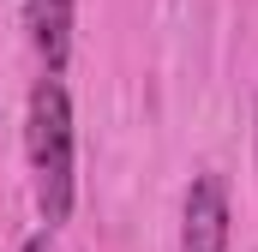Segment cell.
Listing matches in <instances>:
<instances>
[{
    "mask_svg": "<svg viewBox=\"0 0 258 252\" xmlns=\"http://www.w3.org/2000/svg\"><path fill=\"white\" fill-rule=\"evenodd\" d=\"M24 150H30V180H36V210L48 228L72 222V96H66L60 72H42L30 90V114H24Z\"/></svg>",
    "mask_w": 258,
    "mask_h": 252,
    "instance_id": "obj_1",
    "label": "cell"
},
{
    "mask_svg": "<svg viewBox=\"0 0 258 252\" xmlns=\"http://www.w3.org/2000/svg\"><path fill=\"white\" fill-rule=\"evenodd\" d=\"M180 252H228V186H222V174H198L186 186Z\"/></svg>",
    "mask_w": 258,
    "mask_h": 252,
    "instance_id": "obj_2",
    "label": "cell"
},
{
    "mask_svg": "<svg viewBox=\"0 0 258 252\" xmlns=\"http://www.w3.org/2000/svg\"><path fill=\"white\" fill-rule=\"evenodd\" d=\"M72 6L78 0H24V30L42 72H66L72 60Z\"/></svg>",
    "mask_w": 258,
    "mask_h": 252,
    "instance_id": "obj_3",
    "label": "cell"
},
{
    "mask_svg": "<svg viewBox=\"0 0 258 252\" xmlns=\"http://www.w3.org/2000/svg\"><path fill=\"white\" fill-rule=\"evenodd\" d=\"M48 234H54V228H42V234H30V240H24L18 252H54V240H48Z\"/></svg>",
    "mask_w": 258,
    "mask_h": 252,
    "instance_id": "obj_4",
    "label": "cell"
}]
</instances>
